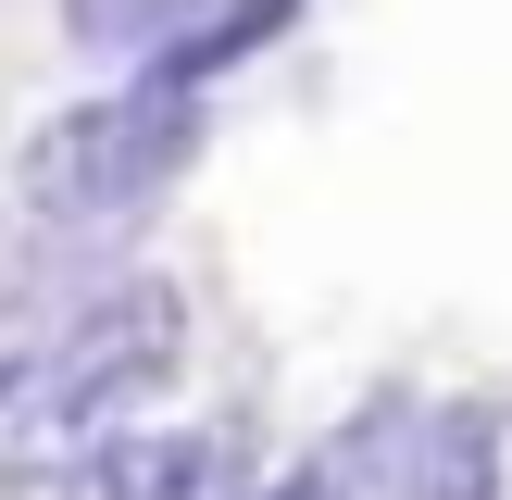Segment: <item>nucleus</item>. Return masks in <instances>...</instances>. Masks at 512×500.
<instances>
[{
  "label": "nucleus",
  "mask_w": 512,
  "mask_h": 500,
  "mask_svg": "<svg viewBox=\"0 0 512 500\" xmlns=\"http://www.w3.org/2000/svg\"><path fill=\"white\" fill-rule=\"evenodd\" d=\"M238 475H263V425L200 413V425H113L88 463V500H225Z\"/></svg>",
  "instance_id": "obj_3"
},
{
  "label": "nucleus",
  "mask_w": 512,
  "mask_h": 500,
  "mask_svg": "<svg viewBox=\"0 0 512 500\" xmlns=\"http://www.w3.org/2000/svg\"><path fill=\"white\" fill-rule=\"evenodd\" d=\"M413 450H425V388H375L363 413L325 425L313 500H413Z\"/></svg>",
  "instance_id": "obj_4"
},
{
  "label": "nucleus",
  "mask_w": 512,
  "mask_h": 500,
  "mask_svg": "<svg viewBox=\"0 0 512 500\" xmlns=\"http://www.w3.org/2000/svg\"><path fill=\"white\" fill-rule=\"evenodd\" d=\"M413 500H512V413L500 400H425Z\"/></svg>",
  "instance_id": "obj_5"
},
{
  "label": "nucleus",
  "mask_w": 512,
  "mask_h": 500,
  "mask_svg": "<svg viewBox=\"0 0 512 500\" xmlns=\"http://www.w3.org/2000/svg\"><path fill=\"white\" fill-rule=\"evenodd\" d=\"M25 388H38V338H13V350H0V413H25Z\"/></svg>",
  "instance_id": "obj_8"
},
{
  "label": "nucleus",
  "mask_w": 512,
  "mask_h": 500,
  "mask_svg": "<svg viewBox=\"0 0 512 500\" xmlns=\"http://www.w3.org/2000/svg\"><path fill=\"white\" fill-rule=\"evenodd\" d=\"M188 363V300L163 275H113L63 325H38V388L0 450V500H88V463L113 425H138Z\"/></svg>",
  "instance_id": "obj_1"
},
{
  "label": "nucleus",
  "mask_w": 512,
  "mask_h": 500,
  "mask_svg": "<svg viewBox=\"0 0 512 500\" xmlns=\"http://www.w3.org/2000/svg\"><path fill=\"white\" fill-rule=\"evenodd\" d=\"M200 150H213V100L125 75V88H100V100H63V113L13 150V200H25V225H75V238H100V225L150 213Z\"/></svg>",
  "instance_id": "obj_2"
},
{
  "label": "nucleus",
  "mask_w": 512,
  "mask_h": 500,
  "mask_svg": "<svg viewBox=\"0 0 512 500\" xmlns=\"http://www.w3.org/2000/svg\"><path fill=\"white\" fill-rule=\"evenodd\" d=\"M300 13H313V0H213V13H200L188 38H163L138 75H150V88H188V100H213L225 75H238V63H263V50L288 38Z\"/></svg>",
  "instance_id": "obj_6"
},
{
  "label": "nucleus",
  "mask_w": 512,
  "mask_h": 500,
  "mask_svg": "<svg viewBox=\"0 0 512 500\" xmlns=\"http://www.w3.org/2000/svg\"><path fill=\"white\" fill-rule=\"evenodd\" d=\"M200 13H213V0H63V38L88 50V63H125V75H138L150 50L188 38Z\"/></svg>",
  "instance_id": "obj_7"
}]
</instances>
